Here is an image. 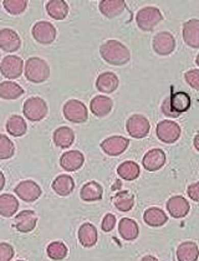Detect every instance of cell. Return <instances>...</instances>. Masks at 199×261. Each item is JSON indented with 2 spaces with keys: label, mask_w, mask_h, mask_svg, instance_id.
I'll use <instances>...</instances> for the list:
<instances>
[{
  "label": "cell",
  "mask_w": 199,
  "mask_h": 261,
  "mask_svg": "<svg viewBox=\"0 0 199 261\" xmlns=\"http://www.w3.org/2000/svg\"><path fill=\"white\" fill-rule=\"evenodd\" d=\"M51 187H53V191L60 197H67L75 188V181L69 174H61L54 179Z\"/></svg>",
  "instance_id": "obj_23"
},
{
  "label": "cell",
  "mask_w": 199,
  "mask_h": 261,
  "mask_svg": "<svg viewBox=\"0 0 199 261\" xmlns=\"http://www.w3.org/2000/svg\"><path fill=\"white\" fill-rule=\"evenodd\" d=\"M184 80L192 89L199 91V70H189L184 73Z\"/></svg>",
  "instance_id": "obj_39"
},
{
  "label": "cell",
  "mask_w": 199,
  "mask_h": 261,
  "mask_svg": "<svg viewBox=\"0 0 199 261\" xmlns=\"http://www.w3.org/2000/svg\"><path fill=\"white\" fill-rule=\"evenodd\" d=\"M156 133H157V137L159 138V141H162L163 143H175V142H177L179 140V137H181L182 129L178 123L166 120L159 122L157 124Z\"/></svg>",
  "instance_id": "obj_9"
},
{
  "label": "cell",
  "mask_w": 199,
  "mask_h": 261,
  "mask_svg": "<svg viewBox=\"0 0 199 261\" xmlns=\"http://www.w3.org/2000/svg\"><path fill=\"white\" fill-rule=\"evenodd\" d=\"M22 69H24V61L19 56L8 55L0 62V72L4 77L10 79V80L20 77Z\"/></svg>",
  "instance_id": "obj_7"
},
{
  "label": "cell",
  "mask_w": 199,
  "mask_h": 261,
  "mask_svg": "<svg viewBox=\"0 0 199 261\" xmlns=\"http://www.w3.org/2000/svg\"><path fill=\"white\" fill-rule=\"evenodd\" d=\"M46 11L50 18L64 20L69 15V5L64 0H50L46 3Z\"/></svg>",
  "instance_id": "obj_30"
},
{
  "label": "cell",
  "mask_w": 199,
  "mask_h": 261,
  "mask_svg": "<svg viewBox=\"0 0 199 261\" xmlns=\"http://www.w3.org/2000/svg\"><path fill=\"white\" fill-rule=\"evenodd\" d=\"M195 64H197L198 66H199V54L197 55V59H195Z\"/></svg>",
  "instance_id": "obj_46"
},
{
  "label": "cell",
  "mask_w": 199,
  "mask_h": 261,
  "mask_svg": "<svg viewBox=\"0 0 199 261\" xmlns=\"http://www.w3.org/2000/svg\"><path fill=\"white\" fill-rule=\"evenodd\" d=\"M15 194L27 203H33L41 197V188L36 181L34 180H22L14 189Z\"/></svg>",
  "instance_id": "obj_10"
},
{
  "label": "cell",
  "mask_w": 199,
  "mask_h": 261,
  "mask_svg": "<svg viewBox=\"0 0 199 261\" xmlns=\"http://www.w3.org/2000/svg\"><path fill=\"white\" fill-rule=\"evenodd\" d=\"M183 40L193 49H199V20L192 19L184 22L183 25Z\"/></svg>",
  "instance_id": "obj_19"
},
{
  "label": "cell",
  "mask_w": 199,
  "mask_h": 261,
  "mask_svg": "<svg viewBox=\"0 0 199 261\" xmlns=\"http://www.w3.org/2000/svg\"><path fill=\"white\" fill-rule=\"evenodd\" d=\"M113 204L119 212H130L135 205V195L129 191L116 193L113 197Z\"/></svg>",
  "instance_id": "obj_35"
},
{
  "label": "cell",
  "mask_w": 199,
  "mask_h": 261,
  "mask_svg": "<svg viewBox=\"0 0 199 261\" xmlns=\"http://www.w3.org/2000/svg\"><path fill=\"white\" fill-rule=\"evenodd\" d=\"M14 221H15L14 226L16 228V230L20 232H30L35 229L36 223H38V217H36L35 212L22 211L16 215Z\"/></svg>",
  "instance_id": "obj_18"
},
{
  "label": "cell",
  "mask_w": 199,
  "mask_h": 261,
  "mask_svg": "<svg viewBox=\"0 0 199 261\" xmlns=\"http://www.w3.org/2000/svg\"><path fill=\"white\" fill-rule=\"evenodd\" d=\"M28 126L27 122L21 116L14 115L7 122V132L13 137H21L27 133Z\"/></svg>",
  "instance_id": "obj_34"
},
{
  "label": "cell",
  "mask_w": 199,
  "mask_h": 261,
  "mask_svg": "<svg viewBox=\"0 0 199 261\" xmlns=\"http://www.w3.org/2000/svg\"><path fill=\"white\" fill-rule=\"evenodd\" d=\"M139 173H141V169H139V166L136 162L132 161H126L123 163H121L117 168V174L122 179L132 181L137 179L139 177Z\"/></svg>",
  "instance_id": "obj_33"
},
{
  "label": "cell",
  "mask_w": 199,
  "mask_h": 261,
  "mask_svg": "<svg viewBox=\"0 0 199 261\" xmlns=\"http://www.w3.org/2000/svg\"><path fill=\"white\" fill-rule=\"evenodd\" d=\"M33 38L39 44L50 45L56 39V29L49 21H39L36 22L31 30Z\"/></svg>",
  "instance_id": "obj_11"
},
{
  "label": "cell",
  "mask_w": 199,
  "mask_h": 261,
  "mask_svg": "<svg viewBox=\"0 0 199 261\" xmlns=\"http://www.w3.org/2000/svg\"><path fill=\"white\" fill-rule=\"evenodd\" d=\"M190 101L189 95L187 92H175L170 95V97L166 98L163 103H162V112L167 117H179L182 113L187 112L190 109Z\"/></svg>",
  "instance_id": "obj_2"
},
{
  "label": "cell",
  "mask_w": 199,
  "mask_h": 261,
  "mask_svg": "<svg viewBox=\"0 0 199 261\" xmlns=\"http://www.w3.org/2000/svg\"><path fill=\"white\" fill-rule=\"evenodd\" d=\"M141 261H158L157 257L152 256V255H146V256L142 257Z\"/></svg>",
  "instance_id": "obj_44"
},
{
  "label": "cell",
  "mask_w": 199,
  "mask_h": 261,
  "mask_svg": "<svg viewBox=\"0 0 199 261\" xmlns=\"http://www.w3.org/2000/svg\"><path fill=\"white\" fill-rule=\"evenodd\" d=\"M118 77L113 72H102L96 80V87L102 93H112L118 87Z\"/></svg>",
  "instance_id": "obj_22"
},
{
  "label": "cell",
  "mask_w": 199,
  "mask_h": 261,
  "mask_svg": "<svg viewBox=\"0 0 199 261\" xmlns=\"http://www.w3.org/2000/svg\"><path fill=\"white\" fill-rule=\"evenodd\" d=\"M163 15L161 10L156 7H144L136 15V22L138 28L143 31H152L156 25L162 21Z\"/></svg>",
  "instance_id": "obj_4"
},
{
  "label": "cell",
  "mask_w": 199,
  "mask_h": 261,
  "mask_svg": "<svg viewBox=\"0 0 199 261\" xmlns=\"http://www.w3.org/2000/svg\"><path fill=\"white\" fill-rule=\"evenodd\" d=\"M5 187V177L3 174V172H0V192L3 191V188Z\"/></svg>",
  "instance_id": "obj_43"
},
{
  "label": "cell",
  "mask_w": 199,
  "mask_h": 261,
  "mask_svg": "<svg viewBox=\"0 0 199 261\" xmlns=\"http://www.w3.org/2000/svg\"><path fill=\"white\" fill-rule=\"evenodd\" d=\"M199 257V248L194 241H184L179 244L177 249L178 261H197Z\"/></svg>",
  "instance_id": "obj_28"
},
{
  "label": "cell",
  "mask_w": 199,
  "mask_h": 261,
  "mask_svg": "<svg viewBox=\"0 0 199 261\" xmlns=\"http://www.w3.org/2000/svg\"><path fill=\"white\" fill-rule=\"evenodd\" d=\"M14 248L8 243H0V261H11L14 257Z\"/></svg>",
  "instance_id": "obj_40"
},
{
  "label": "cell",
  "mask_w": 199,
  "mask_h": 261,
  "mask_svg": "<svg viewBox=\"0 0 199 261\" xmlns=\"http://www.w3.org/2000/svg\"><path fill=\"white\" fill-rule=\"evenodd\" d=\"M85 157L82 152L80 151H70L65 152L60 158V166L66 172H76L84 166Z\"/></svg>",
  "instance_id": "obj_15"
},
{
  "label": "cell",
  "mask_w": 199,
  "mask_h": 261,
  "mask_svg": "<svg viewBox=\"0 0 199 261\" xmlns=\"http://www.w3.org/2000/svg\"><path fill=\"white\" fill-rule=\"evenodd\" d=\"M53 141L60 148H69V147L72 146L73 141H75V133H73V130L70 127H59L54 132Z\"/></svg>",
  "instance_id": "obj_26"
},
{
  "label": "cell",
  "mask_w": 199,
  "mask_h": 261,
  "mask_svg": "<svg viewBox=\"0 0 199 261\" xmlns=\"http://www.w3.org/2000/svg\"><path fill=\"white\" fill-rule=\"evenodd\" d=\"M19 201L14 195L2 194L0 195V215L4 218H10L18 212Z\"/></svg>",
  "instance_id": "obj_32"
},
{
  "label": "cell",
  "mask_w": 199,
  "mask_h": 261,
  "mask_svg": "<svg viewBox=\"0 0 199 261\" xmlns=\"http://www.w3.org/2000/svg\"><path fill=\"white\" fill-rule=\"evenodd\" d=\"M126 129L133 138H144L150 133L151 123L144 116L133 115L126 122Z\"/></svg>",
  "instance_id": "obj_8"
},
{
  "label": "cell",
  "mask_w": 199,
  "mask_h": 261,
  "mask_svg": "<svg viewBox=\"0 0 199 261\" xmlns=\"http://www.w3.org/2000/svg\"><path fill=\"white\" fill-rule=\"evenodd\" d=\"M129 146L130 141L127 138L122 137V136H112V137L106 138L101 143L102 151L106 153L107 155H112V157L122 154Z\"/></svg>",
  "instance_id": "obj_13"
},
{
  "label": "cell",
  "mask_w": 199,
  "mask_h": 261,
  "mask_svg": "<svg viewBox=\"0 0 199 261\" xmlns=\"http://www.w3.org/2000/svg\"><path fill=\"white\" fill-rule=\"evenodd\" d=\"M15 153V146L5 135H0V160H9Z\"/></svg>",
  "instance_id": "obj_38"
},
{
  "label": "cell",
  "mask_w": 199,
  "mask_h": 261,
  "mask_svg": "<svg viewBox=\"0 0 199 261\" xmlns=\"http://www.w3.org/2000/svg\"><path fill=\"white\" fill-rule=\"evenodd\" d=\"M3 7L10 15H20L27 9L28 2L27 0H4Z\"/></svg>",
  "instance_id": "obj_37"
},
{
  "label": "cell",
  "mask_w": 199,
  "mask_h": 261,
  "mask_svg": "<svg viewBox=\"0 0 199 261\" xmlns=\"http://www.w3.org/2000/svg\"><path fill=\"white\" fill-rule=\"evenodd\" d=\"M126 8V2L123 0H102L98 4L101 14L106 18L112 19L118 16Z\"/></svg>",
  "instance_id": "obj_21"
},
{
  "label": "cell",
  "mask_w": 199,
  "mask_h": 261,
  "mask_svg": "<svg viewBox=\"0 0 199 261\" xmlns=\"http://www.w3.org/2000/svg\"><path fill=\"white\" fill-rule=\"evenodd\" d=\"M24 95V89L16 82L5 81L0 84V98L3 100H16Z\"/></svg>",
  "instance_id": "obj_31"
},
{
  "label": "cell",
  "mask_w": 199,
  "mask_h": 261,
  "mask_svg": "<svg viewBox=\"0 0 199 261\" xmlns=\"http://www.w3.org/2000/svg\"><path fill=\"white\" fill-rule=\"evenodd\" d=\"M187 193H188L190 199L193 201H198L199 203V181L190 184L188 189H187Z\"/></svg>",
  "instance_id": "obj_42"
},
{
  "label": "cell",
  "mask_w": 199,
  "mask_h": 261,
  "mask_svg": "<svg viewBox=\"0 0 199 261\" xmlns=\"http://www.w3.org/2000/svg\"><path fill=\"white\" fill-rule=\"evenodd\" d=\"M25 77L33 84H42L50 77V66L40 58H30L25 62Z\"/></svg>",
  "instance_id": "obj_3"
},
{
  "label": "cell",
  "mask_w": 199,
  "mask_h": 261,
  "mask_svg": "<svg viewBox=\"0 0 199 261\" xmlns=\"http://www.w3.org/2000/svg\"><path fill=\"white\" fill-rule=\"evenodd\" d=\"M20 46H21V40L16 31L8 28L0 30V49L5 53H15L20 49Z\"/></svg>",
  "instance_id": "obj_14"
},
{
  "label": "cell",
  "mask_w": 199,
  "mask_h": 261,
  "mask_svg": "<svg viewBox=\"0 0 199 261\" xmlns=\"http://www.w3.org/2000/svg\"><path fill=\"white\" fill-rule=\"evenodd\" d=\"M79 241L85 248H92L97 243V230L95 225L85 223L79 229Z\"/></svg>",
  "instance_id": "obj_25"
},
{
  "label": "cell",
  "mask_w": 199,
  "mask_h": 261,
  "mask_svg": "<svg viewBox=\"0 0 199 261\" xmlns=\"http://www.w3.org/2000/svg\"><path fill=\"white\" fill-rule=\"evenodd\" d=\"M80 197L84 201H98L104 197V188L97 181H87L82 186Z\"/></svg>",
  "instance_id": "obj_24"
},
{
  "label": "cell",
  "mask_w": 199,
  "mask_h": 261,
  "mask_svg": "<svg viewBox=\"0 0 199 261\" xmlns=\"http://www.w3.org/2000/svg\"><path fill=\"white\" fill-rule=\"evenodd\" d=\"M18 261H24V260H18Z\"/></svg>",
  "instance_id": "obj_47"
},
{
  "label": "cell",
  "mask_w": 199,
  "mask_h": 261,
  "mask_svg": "<svg viewBox=\"0 0 199 261\" xmlns=\"http://www.w3.org/2000/svg\"><path fill=\"white\" fill-rule=\"evenodd\" d=\"M64 112L65 118L67 121L72 122V123H84L89 118V113L87 109L81 101L79 100H69L64 105Z\"/></svg>",
  "instance_id": "obj_6"
},
{
  "label": "cell",
  "mask_w": 199,
  "mask_h": 261,
  "mask_svg": "<svg viewBox=\"0 0 199 261\" xmlns=\"http://www.w3.org/2000/svg\"><path fill=\"white\" fill-rule=\"evenodd\" d=\"M113 107V102L107 96H96L90 102L91 112L96 116V117H105L111 112Z\"/></svg>",
  "instance_id": "obj_20"
},
{
  "label": "cell",
  "mask_w": 199,
  "mask_h": 261,
  "mask_svg": "<svg viewBox=\"0 0 199 261\" xmlns=\"http://www.w3.org/2000/svg\"><path fill=\"white\" fill-rule=\"evenodd\" d=\"M194 147H195V149H197V151L199 152V133L198 135H195V137H194Z\"/></svg>",
  "instance_id": "obj_45"
},
{
  "label": "cell",
  "mask_w": 199,
  "mask_h": 261,
  "mask_svg": "<svg viewBox=\"0 0 199 261\" xmlns=\"http://www.w3.org/2000/svg\"><path fill=\"white\" fill-rule=\"evenodd\" d=\"M189 203L182 195H175L167 201V211L169 212L170 217L176 218V219L186 217L189 213Z\"/></svg>",
  "instance_id": "obj_17"
},
{
  "label": "cell",
  "mask_w": 199,
  "mask_h": 261,
  "mask_svg": "<svg viewBox=\"0 0 199 261\" xmlns=\"http://www.w3.org/2000/svg\"><path fill=\"white\" fill-rule=\"evenodd\" d=\"M67 252H69V250H67L66 245L62 241H53L47 245L46 249L47 256L54 261L64 260L67 256Z\"/></svg>",
  "instance_id": "obj_36"
},
{
  "label": "cell",
  "mask_w": 199,
  "mask_h": 261,
  "mask_svg": "<svg viewBox=\"0 0 199 261\" xmlns=\"http://www.w3.org/2000/svg\"><path fill=\"white\" fill-rule=\"evenodd\" d=\"M176 49V40L168 31H162L153 38V50L161 56L170 55Z\"/></svg>",
  "instance_id": "obj_12"
},
{
  "label": "cell",
  "mask_w": 199,
  "mask_h": 261,
  "mask_svg": "<svg viewBox=\"0 0 199 261\" xmlns=\"http://www.w3.org/2000/svg\"><path fill=\"white\" fill-rule=\"evenodd\" d=\"M143 220L147 225L153 226V228H159V226L164 225L168 221V217L162 209L157 206H152L148 208L143 214Z\"/></svg>",
  "instance_id": "obj_29"
},
{
  "label": "cell",
  "mask_w": 199,
  "mask_h": 261,
  "mask_svg": "<svg viewBox=\"0 0 199 261\" xmlns=\"http://www.w3.org/2000/svg\"><path fill=\"white\" fill-rule=\"evenodd\" d=\"M164 163H166V154L159 148L151 149L144 154L143 161H142L144 169L148 172L158 171L164 166Z\"/></svg>",
  "instance_id": "obj_16"
},
{
  "label": "cell",
  "mask_w": 199,
  "mask_h": 261,
  "mask_svg": "<svg viewBox=\"0 0 199 261\" xmlns=\"http://www.w3.org/2000/svg\"><path fill=\"white\" fill-rule=\"evenodd\" d=\"M116 225V217L113 214H106L105 215L104 220H102V224H101V228L102 230L105 232H109L112 230L113 228H115Z\"/></svg>",
  "instance_id": "obj_41"
},
{
  "label": "cell",
  "mask_w": 199,
  "mask_h": 261,
  "mask_svg": "<svg viewBox=\"0 0 199 261\" xmlns=\"http://www.w3.org/2000/svg\"><path fill=\"white\" fill-rule=\"evenodd\" d=\"M47 105L41 97H30L24 102L22 113L31 122H39L44 120L47 115Z\"/></svg>",
  "instance_id": "obj_5"
},
{
  "label": "cell",
  "mask_w": 199,
  "mask_h": 261,
  "mask_svg": "<svg viewBox=\"0 0 199 261\" xmlns=\"http://www.w3.org/2000/svg\"><path fill=\"white\" fill-rule=\"evenodd\" d=\"M118 231L122 239L126 241H133L138 238L139 229L137 223L130 218H122L118 224Z\"/></svg>",
  "instance_id": "obj_27"
},
{
  "label": "cell",
  "mask_w": 199,
  "mask_h": 261,
  "mask_svg": "<svg viewBox=\"0 0 199 261\" xmlns=\"http://www.w3.org/2000/svg\"><path fill=\"white\" fill-rule=\"evenodd\" d=\"M100 54H101L102 59L107 64L113 65V66L126 65L131 59V53L127 49V46H125L122 42L117 40H109L104 42L100 47Z\"/></svg>",
  "instance_id": "obj_1"
}]
</instances>
